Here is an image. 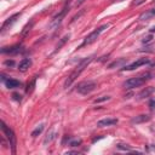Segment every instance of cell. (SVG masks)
Listing matches in <instances>:
<instances>
[{"instance_id":"1","label":"cell","mask_w":155,"mask_h":155,"mask_svg":"<svg viewBox=\"0 0 155 155\" xmlns=\"http://www.w3.org/2000/svg\"><path fill=\"white\" fill-rule=\"evenodd\" d=\"M93 58H95V56H90V57H86V58H84V59L80 61V63L76 65L75 69L70 73V75L67 78V80H65V82H64V87H65V88H68V87L76 80V78L87 68V65L93 61Z\"/></svg>"},{"instance_id":"2","label":"cell","mask_w":155,"mask_h":155,"mask_svg":"<svg viewBox=\"0 0 155 155\" xmlns=\"http://www.w3.org/2000/svg\"><path fill=\"white\" fill-rule=\"evenodd\" d=\"M151 78V74L150 73H145L143 75H139V76H136V78H131L128 80H126L122 86L125 88H127V90H132V88H135V87H139L142 85H144L149 79Z\"/></svg>"},{"instance_id":"3","label":"cell","mask_w":155,"mask_h":155,"mask_svg":"<svg viewBox=\"0 0 155 155\" xmlns=\"http://www.w3.org/2000/svg\"><path fill=\"white\" fill-rule=\"evenodd\" d=\"M109 27V24H103V26H101V27H98L97 29H95L93 32H91L90 34H88L85 39H84V41H82V44H81V46H85V45H90V44H92L93 41H96L97 40V38L107 29ZM80 46V47H81Z\"/></svg>"},{"instance_id":"4","label":"cell","mask_w":155,"mask_h":155,"mask_svg":"<svg viewBox=\"0 0 155 155\" xmlns=\"http://www.w3.org/2000/svg\"><path fill=\"white\" fill-rule=\"evenodd\" d=\"M96 86H97V84L95 81H84V82H80L78 85L76 91L80 95H88L95 90Z\"/></svg>"},{"instance_id":"5","label":"cell","mask_w":155,"mask_h":155,"mask_svg":"<svg viewBox=\"0 0 155 155\" xmlns=\"http://www.w3.org/2000/svg\"><path fill=\"white\" fill-rule=\"evenodd\" d=\"M1 130H3L4 135L6 136V138H7L9 142H10V145H11V148H12V151L15 153V150H16V136H15V133H13V131H12L4 121L1 122Z\"/></svg>"},{"instance_id":"6","label":"cell","mask_w":155,"mask_h":155,"mask_svg":"<svg viewBox=\"0 0 155 155\" xmlns=\"http://www.w3.org/2000/svg\"><path fill=\"white\" fill-rule=\"evenodd\" d=\"M69 4H70V0H67V3H65V5H64V7L62 9V11H61L57 16L53 17V19H52V22H51V28H56V27L59 26V23H61L62 19H63V17L67 15V12L69 11Z\"/></svg>"},{"instance_id":"7","label":"cell","mask_w":155,"mask_h":155,"mask_svg":"<svg viewBox=\"0 0 155 155\" xmlns=\"http://www.w3.org/2000/svg\"><path fill=\"white\" fill-rule=\"evenodd\" d=\"M149 63H150L149 58H139V59L135 61L133 63H131V64H128V65H125V67H122V68H121V70H133V69H136V68L141 67V65L149 64Z\"/></svg>"},{"instance_id":"8","label":"cell","mask_w":155,"mask_h":155,"mask_svg":"<svg viewBox=\"0 0 155 155\" xmlns=\"http://www.w3.org/2000/svg\"><path fill=\"white\" fill-rule=\"evenodd\" d=\"M21 16V12H18V13H15V15H12L11 17H9L5 22H4V24H3V27H1V33H4L5 30H6V28H9V27H11L15 22L17 21V18Z\"/></svg>"},{"instance_id":"9","label":"cell","mask_w":155,"mask_h":155,"mask_svg":"<svg viewBox=\"0 0 155 155\" xmlns=\"http://www.w3.org/2000/svg\"><path fill=\"white\" fill-rule=\"evenodd\" d=\"M116 124H118V119H114V118H105V119H102V120L97 121V126L98 127L113 126V125H116Z\"/></svg>"},{"instance_id":"10","label":"cell","mask_w":155,"mask_h":155,"mask_svg":"<svg viewBox=\"0 0 155 155\" xmlns=\"http://www.w3.org/2000/svg\"><path fill=\"white\" fill-rule=\"evenodd\" d=\"M22 51H23V47L21 45H13L11 47H3L1 49V53H11V55H17Z\"/></svg>"},{"instance_id":"11","label":"cell","mask_w":155,"mask_h":155,"mask_svg":"<svg viewBox=\"0 0 155 155\" xmlns=\"http://www.w3.org/2000/svg\"><path fill=\"white\" fill-rule=\"evenodd\" d=\"M154 91H155V87H153V86H149V87H145V88H143V90L138 93V96H137V98L138 99H143V98H147V97H149L151 93H154Z\"/></svg>"},{"instance_id":"12","label":"cell","mask_w":155,"mask_h":155,"mask_svg":"<svg viewBox=\"0 0 155 155\" xmlns=\"http://www.w3.org/2000/svg\"><path fill=\"white\" fill-rule=\"evenodd\" d=\"M150 120V115H147V114H142V115H138V116H135L131 119V124H142V122H147Z\"/></svg>"},{"instance_id":"13","label":"cell","mask_w":155,"mask_h":155,"mask_svg":"<svg viewBox=\"0 0 155 155\" xmlns=\"http://www.w3.org/2000/svg\"><path fill=\"white\" fill-rule=\"evenodd\" d=\"M30 65H32L30 58H23V59L19 62V64H18V69H19L21 72H27Z\"/></svg>"},{"instance_id":"14","label":"cell","mask_w":155,"mask_h":155,"mask_svg":"<svg viewBox=\"0 0 155 155\" xmlns=\"http://www.w3.org/2000/svg\"><path fill=\"white\" fill-rule=\"evenodd\" d=\"M125 64H126V59L125 58H119L116 61H114L113 63H110L108 65V68L109 69H113V68H122L125 67Z\"/></svg>"},{"instance_id":"15","label":"cell","mask_w":155,"mask_h":155,"mask_svg":"<svg viewBox=\"0 0 155 155\" xmlns=\"http://www.w3.org/2000/svg\"><path fill=\"white\" fill-rule=\"evenodd\" d=\"M69 38H70V35H69V34H67V35H64V36H63V38L59 40V42H58L57 45H56V49H55V51H53V55H55V53H57V52H58V51H59V50H61V49L64 46V44H65V42H67V41L69 40Z\"/></svg>"},{"instance_id":"16","label":"cell","mask_w":155,"mask_h":155,"mask_svg":"<svg viewBox=\"0 0 155 155\" xmlns=\"http://www.w3.org/2000/svg\"><path fill=\"white\" fill-rule=\"evenodd\" d=\"M5 85H6L7 88H17V87L21 86V82L18 80H16V79H10L9 78L7 81L5 82Z\"/></svg>"},{"instance_id":"17","label":"cell","mask_w":155,"mask_h":155,"mask_svg":"<svg viewBox=\"0 0 155 155\" xmlns=\"http://www.w3.org/2000/svg\"><path fill=\"white\" fill-rule=\"evenodd\" d=\"M154 16H155V9L149 10V11H147V12L142 13V15L139 16V19H141V21H145V19H149V18L154 17Z\"/></svg>"},{"instance_id":"18","label":"cell","mask_w":155,"mask_h":155,"mask_svg":"<svg viewBox=\"0 0 155 155\" xmlns=\"http://www.w3.org/2000/svg\"><path fill=\"white\" fill-rule=\"evenodd\" d=\"M56 137V133H55V131L53 130H50L49 132H47V135H46V137H45V139H44V144H47V143H51L52 141H53V138Z\"/></svg>"},{"instance_id":"19","label":"cell","mask_w":155,"mask_h":155,"mask_svg":"<svg viewBox=\"0 0 155 155\" xmlns=\"http://www.w3.org/2000/svg\"><path fill=\"white\" fill-rule=\"evenodd\" d=\"M42 131H44V124H40V125H39V126H38V127H36V128L32 132V137H34V138H35V137H38V136L41 133V132H42Z\"/></svg>"},{"instance_id":"20","label":"cell","mask_w":155,"mask_h":155,"mask_svg":"<svg viewBox=\"0 0 155 155\" xmlns=\"http://www.w3.org/2000/svg\"><path fill=\"white\" fill-rule=\"evenodd\" d=\"M118 149H120V150H127V151H132V150H133L128 144H124V143H119L118 144Z\"/></svg>"},{"instance_id":"21","label":"cell","mask_w":155,"mask_h":155,"mask_svg":"<svg viewBox=\"0 0 155 155\" xmlns=\"http://www.w3.org/2000/svg\"><path fill=\"white\" fill-rule=\"evenodd\" d=\"M81 143H82L81 138H74V139H70L69 145H70V147H78V145H80Z\"/></svg>"},{"instance_id":"22","label":"cell","mask_w":155,"mask_h":155,"mask_svg":"<svg viewBox=\"0 0 155 155\" xmlns=\"http://www.w3.org/2000/svg\"><path fill=\"white\" fill-rule=\"evenodd\" d=\"M109 99H110V97H109V96H102V97H99V98H96V99L93 101V103H101V102L109 101Z\"/></svg>"},{"instance_id":"23","label":"cell","mask_w":155,"mask_h":155,"mask_svg":"<svg viewBox=\"0 0 155 155\" xmlns=\"http://www.w3.org/2000/svg\"><path fill=\"white\" fill-rule=\"evenodd\" d=\"M149 109H150V112H154L155 110V97H153L149 101Z\"/></svg>"},{"instance_id":"24","label":"cell","mask_w":155,"mask_h":155,"mask_svg":"<svg viewBox=\"0 0 155 155\" xmlns=\"http://www.w3.org/2000/svg\"><path fill=\"white\" fill-rule=\"evenodd\" d=\"M144 1H145V0H135V1L132 3V6H138V5L143 4Z\"/></svg>"},{"instance_id":"25","label":"cell","mask_w":155,"mask_h":155,"mask_svg":"<svg viewBox=\"0 0 155 155\" xmlns=\"http://www.w3.org/2000/svg\"><path fill=\"white\" fill-rule=\"evenodd\" d=\"M5 65H9V67H13V65H15V61L7 59V61H5Z\"/></svg>"},{"instance_id":"26","label":"cell","mask_w":155,"mask_h":155,"mask_svg":"<svg viewBox=\"0 0 155 155\" xmlns=\"http://www.w3.org/2000/svg\"><path fill=\"white\" fill-rule=\"evenodd\" d=\"M12 98H13L15 101H18V102H19V101L22 99V96L18 95V93H13V95H12Z\"/></svg>"},{"instance_id":"27","label":"cell","mask_w":155,"mask_h":155,"mask_svg":"<svg viewBox=\"0 0 155 155\" xmlns=\"http://www.w3.org/2000/svg\"><path fill=\"white\" fill-rule=\"evenodd\" d=\"M85 1H86V0H75V6H76V7L80 6V5H82Z\"/></svg>"},{"instance_id":"28","label":"cell","mask_w":155,"mask_h":155,"mask_svg":"<svg viewBox=\"0 0 155 155\" xmlns=\"http://www.w3.org/2000/svg\"><path fill=\"white\" fill-rule=\"evenodd\" d=\"M150 40H151V36H147V38L143 39V42H148V41H150Z\"/></svg>"},{"instance_id":"29","label":"cell","mask_w":155,"mask_h":155,"mask_svg":"<svg viewBox=\"0 0 155 155\" xmlns=\"http://www.w3.org/2000/svg\"><path fill=\"white\" fill-rule=\"evenodd\" d=\"M154 32H155V26H154V27L150 29V33H154Z\"/></svg>"},{"instance_id":"30","label":"cell","mask_w":155,"mask_h":155,"mask_svg":"<svg viewBox=\"0 0 155 155\" xmlns=\"http://www.w3.org/2000/svg\"><path fill=\"white\" fill-rule=\"evenodd\" d=\"M116 1H122V0H116Z\"/></svg>"},{"instance_id":"31","label":"cell","mask_w":155,"mask_h":155,"mask_svg":"<svg viewBox=\"0 0 155 155\" xmlns=\"http://www.w3.org/2000/svg\"><path fill=\"white\" fill-rule=\"evenodd\" d=\"M153 3H154V4H155V0H153Z\"/></svg>"},{"instance_id":"32","label":"cell","mask_w":155,"mask_h":155,"mask_svg":"<svg viewBox=\"0 0 155 155\" xmlns=\"http://www.w3.org/2000/svg\"><path fill=\"white\" fill-rule=\"evenodd\" d=\"M153 65H154V67H155V63H154V64H153Z\"/></svg>"}]
</instances>
